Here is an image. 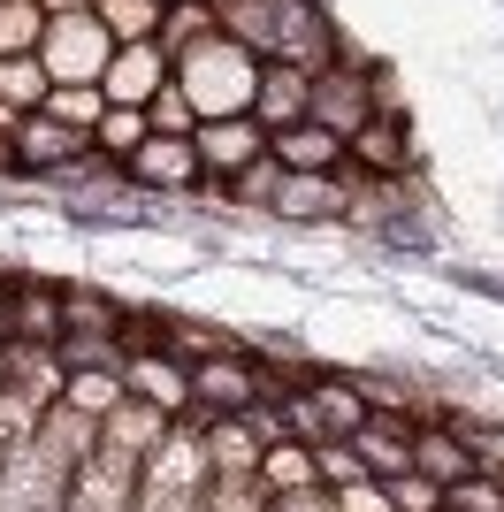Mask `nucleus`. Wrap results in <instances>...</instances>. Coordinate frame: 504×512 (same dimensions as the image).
I'll return each instance as SVG.
<instances>
[{"label": "nucleus", "instance_id": "obj_1", "mask_svg": "<svg viewBox=\"0 0 504 512\" xmlns=\"http://www.w3.org/2000/svg\"><path fill=\"white\" fill-rule=\"evenodd\" d=\"M168 85L191 100L199 123H222V115H252V85H260V54L230 39V31H214L184 54V62L168 69Z\"/></svg>", "mask_w": 504, "mask_h": 512}, {"label": "nucleus", "instance_id": "obj_2", "mask_svg": "<svg viewBox=\"0 0 504 512\" xmlns=\"http://www.w3.org/2000/svg\"><path fill=\"white\" fill-rule=\"evenodd\" d=\"M199 428H207V413L191 406L184 421H176L161 444L138 459V497H130V512H191V505H199V490H207V451H199Z\"/></svg>", "mask_w": 504, "mask_h": 512}, {"label": "nucleus", "instance_id": "obj_3", "mask_svg": "<svg viewBox=\"0 0 504 512\" xmlns=\"http://www.w3.org/2000/svg\"><path fill=\"white\" fill-rule=\"evenodd\" d=\"M8 161H16V176H62V184H77V176H92V169H115V161L92 153L84 130L54 123V115H16V130H8Z\"/></svg>", "mask_w": 504, "mask_h": 512}, {"label": "nucleus", "instance_id": "obj_4", "mask_svg": "<svg viewBox=\"0 0 504 512\" xmlns=\"http://www.w3.org/2000/svg\"><path fill=\"white\" fill-rule=\"evenodd\" d=\"M107 54H115V39L100 31V16H46L39 69L54 77V85H100Z\"/></svg>", "mask_w": 504, "mask_h": 512}, {"label": "nucleus", "instance_id": "obj_5", "mask_svg": "<svg viewBox=\"0 0 504 512\" xmlns=\"http://www.w3.org/2000/svg\"><path fill=\"white\" fill-rule=\"evenodd\" d=\"M344 169L375 176V184H405V176H420L413 123H405V115H367V123L344 138Z\"/></svg>", "mask_w": 504, "mask_h": 512}, {"label": "nucleus", "instance_id": "obj_6", "mask_svg": "<svg viewBox=\"0 0 504 512\" xmlns=\"http://www.w3.org/2000/svg\"><path fill=\"white\" fill-rule=\"evenodd\" d=\"M367 115H375V85H367V62H344V54H336V62L314 77V92H306V123H321L329 138H352Z\"/></svg>", "mask_w": 504, "mask_h": 512}, {"label": "nucleus", "instance_id": "obj_7", "mask_svg": "<svg viewBox=\"0 0 504 512\" xmlns=\"http://www.w3.org/2000/svg\"><path fill=\"white\" fill-rule=\"evenodd\" d=\"M62 490H69V467L46 459L39 436L8 444V459H0V512H62Z\"/></svg>", "mask_w": 504, "mask_h": 512}, {"label": "nucleus", "instance_id": "obj_8", "mask_svg": "<svg viewBox=\"0 0 504 512\" xmlns=\"http://www.w3.org/2000/svg\"><path fill=\"white\" fill-rule=\"evenodd\" d=\"M191 153H199V192H222L237 169H252L260 153H268V130L252 123V115H222V123H199L191 130Z\"/></svg>", "mask_w": 504, "mask_h": 512}, {"label": "nucleus", "instance_id": "obj_9", "mask_svg": "<svg viewBox=\"0 0 504 512\" xmlns=\"http://www.w3.org/2000/svg\"><path fill=\"white\" fill-rule=\"evenodd\" d=\"M130 497H138V459L130 451H92L77 474H69L62 490V512H130Z\"/></svg>", "mask_w": 504, "mask_h": 512}, {"label": "nucleus", "instance_id": "obj_10", "mask_svg": "<svg viewBox=\"0 0 504 512\" xmlns=\"http://www.w3.org/2000/svg\"><path fill=\"white\" fill-rule=\"evenodd\" d=\"M115 375H123L130 398H146V406L168 413V421H184V413H191V367L168 360L161 344H153V352H123V367H115Z\"/></svg>", "mask_w": 504, "mask_h": 512}, {"label": "nucleus", "instance_id": "obj_11", "mask_svg": "<svg viewBox=\"0 0 504 512\" xmlns=\"http://www.w3.org/2000/svg\"><path fill=\"white\" fill-rule=\"evenodd\" d=\"M115 169H123L138 192H199V184H207V176H199L191 138H146V146H130Z\"/></svg>", "mask_w": 504, "mask_h": 512}, {"label": "nucleus", "instance_id": "obj_12", "mask_svg": "<svg viewBox=\"0 0 504 512\" xmlns=\"http://www.w3.org/2000/svg\"><path fill=\"white\" fill-rule=\"evenodd\" d=\"M62 283L69 276H39V268L8 276V337H31V344L62 337Z\"/></svg>", "mask_w": 504, "mask_h": 512}, {"label": "nucleus", "instance_id": "obj_13", "mask_svg": "<svg viewBox=\"0 0 504 512\" xmlns=\"http://www.w3.org/2000/svg\"><path fill=\"white\" fill-rule=\"evenodd\" d=\"M161 85H168V54H161L153 39L115 46V54H107V69H100V100H107V107H146Z\"/></svg>", "mask_w": 504, "mask_h": 512}, {"label": "nucleus", "instance_id": "obj_14", "mask_svg": "<svg viewBox=\"0 0 504 512\" xmlns=\"http://www.w3.org/2000/svg\"><path fill=\"white\" fill-rule=\"evenodd\" d=\"M344 444L359 451V467H367V482H398V474H413V421H390V413H367V421L344 436Z\"/></svg>", "mask_w": 504, "mask_h": 512}, {"label": "nucleus", "instance_id": "obj_15", "mask_svg": "<svg viewBox=\"0 0 504 512\" xmlns=\"http://www.w3.org/2000/svg\"><path fill=\"white\" fill-rule=\"evenodd\" d=\"M306 92H314V77L306 69H291V62H260V85H252V123L268 130H291V123H306Z\"/></svg>", "mask_w": 504, "mask_h": 512}, {"label": "nucleus", "instance_id": "obj_16", "mask_svg": "<svg viewBox=\"0 0 504 512\" xmlns=\"http://www.w3.org/2000/svg\"><path fill=\"white\" fill-rule=\"evenodd\" d=\"M413 474H420V482H436V490H451V482L474 474V451H466V436L443 421V413L413 428Z\"/></svg>", "mask_w": 504, "mask_h": 512}, {"label": "nucleus", "instance_id": "obj_17", "mask_svg": "<svg viewBox=\"0 0 504 512\" xmlns=\"http://www.w3.org/2000/svg\"><path fill=\"white\" fill-rule=\"evenodd\" d=\"M268 153L283 161V176H336V169H344V138H329L321 123H291V130H275Z\"/></svg>", "mask_w": 504, "mask_h": 512}, {"label": "nucleus", "instance_id": "obj_18", "mask_svg": "<svg viewBox=\"0 0 504 512\" xmlns=\"http://www.w3.org/2000/svg\"><path fill=\"white\" fill-rule=\"evenodd\" d=\"M268 214H283V222H344V169L336 176H283Z\"/></svg>", "mask_w": 504, "mask_h": 512}, {"label": "nucleus", "instance_id": "obj_19", "mask_svg": "<svg viewBox=\"0 0 504 512\" xmlns=\"http://www.w3.org/2000/svg\"><path fill=\"white\" fill-rule=\"evenodd\" d=\"M31 436H39V451L54 459V467H69V474H77L84 459L100 451V421H84V413H69V406H46Z\"/></svg>", "mask_w": 504, "mask_h": 512}, {"label": "nucleus", "instance_id": "obj_20", "mask_svg": "<svg viewBox=\"0 0 504 512\" xmlns=\"http://www.w3.org/2000/svg\"><path fill=\"white\" fill-rule=\"evenodd\" d=\"M8 390H23L31 406H62V360H54V344L8 337Z\"/></svg>", "mask_w": 504, "mask_h": 512}, {"label": "nucleus", "instance_id": "obj_21", "mask_svg": "<svg viewBox=\"0 0 504 512\" xmlns=\"http://www.w3.org/2000/svg\"><path fill=\"white\" fill-rule=\"evenodd\" d=\"M199 451H207V474H252L260 467V436H252L237 413H207V428H199Z\"/></svg>", "mask_w": 504, "mask_h": 512}, {"label": "nucleus", "instance_id": "obj_22", "mask_svg": "<svg viewBox=\"0 0 504 512\" xmlns=\"http://www.w3.org/2000/svg\"><path fill=\"white\" fill-rule=\"evenodd\" d=\"M306 398H314V413L329 421V436H352V428L367 421V398H359L352 367H344V375H336V367H314V375H306Z\"/></svg>", "mask_w": 504, "mask_h": 512}, {"label": "nucleus", "instance_id": "obj_23", "mask_svg": "<svg viewBox=\"0 0 504 512\" xmlns=\"http://www.w3.org/2000/svg\"><path fill=\"white\" fill-rule=\"evenodd\" d=\"M168 428H176V421H168V413H153L146 398H123V406L100 421V444H107V451H130V459H146Z\"/></svg>", "mask_w": 504, "mask_h": 512}, {"label": "nucleus", "instance_id": "obj_24", "mask_svg": "<svg viewBox=\"0 0 504 512\" xmlns=\"http://www.w3.org/2000/svg\"><path fill=\"white\" fill-rule=\"evenodd\" d=\"M222 23H214V0H176V8H161V31H153V46L168 54V69L184 62L199 39H214Z\"/></svg>", "mask_w": 504, "mask_h": 512}, {"label": "nucleus", "instance_id": "obj_25", "mask_svg": "<svg viewBox=\"0 0 504 512\" xmlns=\"http://www.w3.org/2000/svg\"><path fill=\"white\" fill-rule=\"evenodd\" d=\"M123 398H130V390H123V375H115V367H69V375H62V406L84 413V421H107Z\"/></svg>", "mask_w": 504, "mask_h": 512}, {"label": "nucleus", "instance_id": "obj_26", "mask_svg": "<svg viewBox=\"0 0 504 512\" xmlns=\"http://www.w3.org/2000/svg\"><path fill=\"white\" fill-rule=\"evenodd\" d=\"M237 329H214V321H184V314H168L161 321V352L168 360H184V367H199V360H214V352H237Z\"/></svg>", "mask_w": 504, "mask_h": 512}, {"label": "nucleus", "instance_id": "obj_27", "mask_svg": "<svg viewBox=\"0 0 504 512\" xmlns=\"http://www.w3.org/2000/svg\"><path fill=\"white\" fill-rule=\"evenodd\" d=\"M130 306L123 299H107V291H84V283H62V337L77 329V337H115L123 329Z\"/></svg>", "mask_w": 504, "mask_h": 512}, {"label": "nucleus", "instance_id": "obj_28", "mask_svg": "<svg viewBox=\"0 0 504 512\" xmlns=\"http://www.w3.org/2000/svg\"><path fill=\"white\" fill-rule=\"evenodd\" d=\"M252 482H260L268 497H291V490H321V482H314V451H306V444H291V436L260 451V467H252Z\"/></svg>", "mask_w": 504, "mask_h": 512}, {"label": "nucleus", "instance_id": "obj_29", "mask_svg": "<svg viewBox=\"0 0 504 512\" xmlns=\"http://www.w3.org/2000/svg\"><path fill=\"white\" fill-rule=\"evenodd\" d=\"M146 107H100V123H92V153L100 161H123L130 146H146Z\"/></svg>", "mask_w": 504, "mask_h": 512}, {"label": "nucleus", "instance_id": "obj_30", "mask_svg": "<svg viewBox=\"0 0 504 512\" xmlns=\"http://www.w3.org/2000/svg\"><path fill=\"white\" fill-rule=\"evenodd\" d=\"M92 16H100V31H107L115 46H138V39H153V31H161V0H100Z\"/></svg>", "mask_w": 504, "mask_h": 512}, {"label": "nucleus", "instance_id": "obj_31", "mask_svg": "<svg viewBox=\"0 0 504 512\" xmlns=\"http://www.w3.org/2000/svg\"><path fill=\"white\" fill-rule=\"evenodd\" d=\"M46 85H54V77L39 69V54H16V62H0V107H16V115H39Z\"/></svg>", "mask_w": 504, "mask_h": 512}, {"label": "nucleus", "instance_id": "obj_32", "mask_svg": "<svg viewBox=\"0 0 504 512\" xmlns=\"http://www.w3.org/2000/svg\"><path fill=\"white\" fill-rule=\"evenodd\" d=\"M100 85H46V100H39V115H54V123H69V130H84L92 138V123H100Z\"/></svg>", "mask_w": 504, "mask_h": 512}, {"label": "nucleus", "instance_id": "obj_33", "mask_svg": "<svg viewBox=\"0 0 504 512\" xmlns=\"http://www.w3.org/2000/svg\"><path fill=\"white\" fill-rule=\"evenodd\" d=\"M191 512H268V490L252 474H207V490H199Z\"/></svg>", "mask_w": 504, "mask_h": 512}, {"label": "nucleus", "instance_id": "obj_34", "mask_svg": "<svg viewBox=\"0 0 504 512\" xmlns=\"http://www.w3.org/2000/svg\"><path fill=\"white\" fill-rule=\"evenodd\" d=\"M39 0H0V62H16V54H39Z\"/></svg>", "mask_w": 504, "mask_h": 512}, {"label": "nucleus", "instance_id": "obj_35", "mask_svg": "<svg viewBox=\"0 0 504 512\" xmlns=\"http://www.w3.org/2000/svg\"><path fill=\"white\" fill-rule=\"evenodd\" d=\"M275 192H283V161H275V153H260L252 169H237L230 184H222V199H237V207H260V214L275 207Z\"/></svg>", "mask_w": 504, "mask_h": 512}, {"label": "nucleus", "instance_id": "obj_36", "mask_svg": "<svg viewBox=\"0 0 504 512\" xmlns=\"http://www.w3.org/2000/svg\"><path fill=\"white\" fill-rule=\"evenodd\" d=\"M146 130H153V138H191V130H199V115H191V100H184L176 85H161V92L146 100Z\"/></svg>", "mask_w": 504, "mask_h": 512}, {"label": "nucleus", "instance_id": "obj_37", "mask_svg": "<svg viewBox=\"0 0 504 512\" xmlns=\"http://www.w3.org/2000/svg\"><path fill=\"white\" fill-rule=\"evenodd\" d=\"M314 482L321 490H344V482H367V467H359V451L344 436H329V444H314Z\"/></svg>", "mask_w": 504, "mask_h": 512}, {"label": "nucleus", "instance_id": "obj_38", "mask_svg": "<svg viewBox=\"0 0 504 512\" xmlns=\"http://www.w3.org/2000/svg\"><path fill=\"white\" fill-rule=\"evenodd\" d=\"M54 360H62V375L69 367H123V344L115 337H77V329H69V337H54Z\"/></svg>", "mask_w": 504, "mask_h": 512}, {"label": "nucleus", "instance_id": "obj_39", "mask_svg": "<svg viewBox=\"0 0 504 512\" xmlns=\"http://www.w3.org/2000/svg\"><path fill=\"white\" fill-rule=\"evenodd\" d=\"M443 512H504V482L497 474H466L443 490Z\"/></svg>", "mask_w": 504, "mask_h": 512}, {"label": "nucleus", "instance_id": "obj_40", "mask_svg": "<svg viewBox=\"0 0 504 512\" xmlns=\"http://www.w3.org/2000/svg\"><path fill=\"white\" fill-rule=\"evenodd\" d=\"M39 413H46V406H31L23 390H0V451H8V444H23V436L39 428Z\"/></svg>", "mask_w": 504, "mask_h": 512}, {"label": "nucleus", "instance_id": "obj_41", "mask_svg": "<svg viewBox=\"0 0 504 512\" xmlns=\"http://www.w3.org/2000/svg\"><path fill=\"white\" fill-rule=\"evenodd\" d=\"M382 490H390L398 512H443V490H436V482H420V474H398V482H382Z\"/></svg>", "mask_w": 504, "mask_h": 512}, {"label": "nucleus", "instance_id": "obj_42", "mask_svg": "<svg viewBox=\"0 0 504 512\" xmlns=\"http://www.w3.org/2000/svg\"><path fill=\"white\" fill-rule=\"evenodd\" d=\"M329 497H336V512H398L382 482H344V490H329Z\"/></svg>", "mask_w": 504, "mask_h": 512}, {"label": "nucleus", "instance_id": "obj_43", "mask_svg": "<svg viewBox=\"0 0 504 512\" xmlns=\"http://www.w3.org/2000/svg\"><path fill=\"white\" fill-rule=\"evenodd\" d=\"M268 512H336L329 490H291V497H268Z\"/></svg>", "mask_w": 504, "mask_h": 512}, {"label": "nucleus", "instance_id": "obj_44", "mask_svg": "<svg viewBox=\"0 0 504 512\" xmlns=\"http://www.w3.org/2000/svg\"><path fill=\"white\" fill-rule=\"evenodd\" d=\"M100 0H39V16H92Z\"/></svg>", "mask_w": 504, "mask_h": 512}, {"label": "nucleus", "instance_id": "obj_45", "mask_svg": "<svg viewBox=\"0 0 504 512\" xmlns=\"http://www.w3.org/2000/svg\"><path fill=\"white\" fill-rule=\"evenodd\" d=\"M0 344H8V276H0Z\"/></svg>", "mask_w": 504, "mask_h": 512}, {"label": "nucleus", "instance_id": "obj_46", "mask_svg": "<svg viewBox=\"0 0 504 512\" xmlns=\"http://www.w3.org/2000/svg\"><path fill=\"white\" fill-rule=\"evenodd\" d=\"M8 130H16V107H0V138H8Z\"/></svg>", "mask_w": 504, "mask_h": 512}, {"label": "nucleus", "instance_id": "obj_47", "mask_svg": "<svg viewBox=\"0 0 504 512\" xmlns=\"http://www.w3.org/2000/svg\"><path fill=\"white\" fill-rule=\"evenodd\" d=\"M0 390H8V344H0Z\"/></svg>", "mask_w": 504, "mask_h": 512}, {"label": "nucleus", "instance_id": "obj_48", "mask_svg": "<svg viewBox=\"0 0 504 512\" xmlns=\"http://www.w3.org/2000/svg\"><path fill=\"white\" fill-rule=\"evenodd\" d=\"M306 8H329V0H306Z\"/></svg>", "mask_w": 504, "mask_h": 512}, {"label": "nucleus", "instance_id": "obj_49", "mask_svg": "<svg viewBox=\"0 0 504 512\" xmlns=\"http://www.w3.org/2000/svg\"><path fill=\"white\" fill-rule=\"evenodd\" d=\"M161 8H176V0H161Z\"/></svg>", "mask_w": 504, "mask_h": 512}]
</instances>
